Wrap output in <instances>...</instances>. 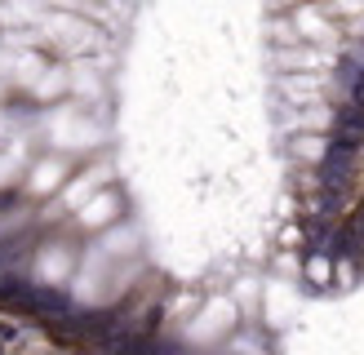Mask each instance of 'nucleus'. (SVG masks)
<instances>
[{"mask_svg": "<svg viewBox=\"0 0 364 355\" xmlns=\"http://www.w3.org/2000/svg\"><path fill=\"white\" fill-rule=\"evenodd\" d=\"M364 124V0H0V297L178 311L320 204Z\"/></svg>", "mask_w": 364, "mask_h": 355, "instance_id": "nucleus-1", "label": "nucleus"}, {"mask_svg": "<svg viewBox=\"0 0 364 355\" xmlns=\"http://www.w3.org/2000/svg\"><path fill=\"white\" fill-rule=\"evenodd\" d=\"M147 355H364V209L320 248L187 302Z\"/></svg>", "mask_w": 364, "mask_h": 355, "instance_id": "nucleus-2", "label": "nucleus"}]
</instances>
